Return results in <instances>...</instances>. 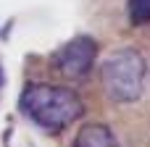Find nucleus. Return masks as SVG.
<instances>
[{
	"label": "nucleus",
	"mask_w": 150,
	"mask_h": 147,
	"mask_svg": "<svg viewBox=\"0 0 150 147\" xmlns=\"http://www.w3.org/2000/svg\"><path fill=\"white\" fill-rule=\"evenodd\" d=\"M18 108L29 121L47 132H61L84 113V105L76 92L53 84H29L21 92Z\"/></svg>",
	"instance_id": "obj_1"
},
{
	"label": "nucleus",
	"mask_w": 150,
	"mask_h": 147,
	"mask_svg": "<svg viewBox=\"0 0 150 147\" xmlns=\"http://www.w3.org/2000/svg\"><path fill=\"white\" fill-rule=\"evenodd\" d=\"M103 89L116 103H134L145 87V60L134 47L113 53L100 68Z\"/></svg>",
	"instance_id": "obj_2"
},
{
	"label": "nucleus",
	"mask_w": 150,
	"mask_h": 147,
	"mask_svg": "<svg viewBox=\"0 0 150 147\" xmlns=\"http://www.w3.org/2000/svg\"><path fill=\"white\" fill-rule=\"evenodd\" d=\"M95 53H98V45L92 37H74L71 42H66L55 55H53V63L55 68L69 76V79H82L90 74L92 63H95Z\"/></svg>",
	"instance_id": "obj_3"
},
{
	"label": "nucleus",
	"mask_w": 150,
	"mask_h": 147,
	"mask_svg": "<svg viewBox=\"0 0 150 147\" xmlns=\"http://www.w3.org/2000/svg\"><path fill=\"white\" fill-rule=\"evenodd\" d=\"M74 147H119L113 132L103 124H87L79 129L76 139H74Z\"/></svg>",
	"instance_id": "obj_4"
},
{
	"label": "nucleus",
	"mask_w": 150,
	"mask_h": 147,
	"mask_svg": "<svg viewBox=\"0 0 150 147\" xmlns=\"http://www.w3.org/2000/svg\"><path fill=\"white\" fill-rule=\"evenodd\" d=\"M127 11H129V21L134 26H142L150 21V0H129Z\"/></svg>",
	"instance_id": "obj_5"
},
{
	"label": "nucleus",
	"mask_w": 150,
	"mask_h": 147,
	"mask_svg": "<svg viewBox=\"0 0 150 147\" xmlns=\"http://www.w3.org/2000/svg\"><path fill=\"white\" fill-rule=\"evenodd\" d=\"M0 84H3V71H0Z\"/></svg>",
	"instance_id": "obj_6"
}]
</instances>
